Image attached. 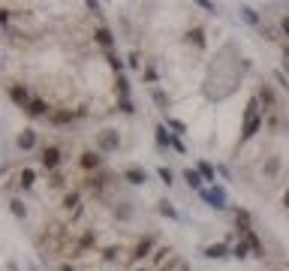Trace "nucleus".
<instances>
[{"mask_svg":"<svg viewBox=\"0 0 289 271\" xmlns=\"http://www.w3.org/2000/svg\"><path fill=\"white\" fill-rule=\"evenodd\" d=\"M262 127V109H259V100H250L247 109H244V124H241V142H250Z\"/></svg>","mask_w":289,"mask_h":271,"instance_id":"obj_1","label":"nucleus"},{"mask_svg":"<svg viewBox=\"0 0 289 271\" xmlns=\"http://www.w3.org/2000/svg\"><path fill=\"white\" fill-rule=\"evenodd\" d=\"M93 142H97V151H100V154H115V151L121 148V136H118V130H100Z\"/></svg>","mask_w":289,"mask_h":271,"instance_id":"obj_2","label":"nucleus"},{"mask_svg":"<svg viewBox=\"0 0 289 271\" xmlns=\"http://www.w3.org/2000/svg\"><path fill=\"white\" fill-rule=\"evenodd\" d=\"M199 196H202L214 211H223V208H226V193H223V187H220V184H211L208 190H199Z\"/></svg>","mask_w":289,"mask_h":271,"instance_id":"obj_3","label":"nucleus"},{"mask_svg":"<svg viewBox=\"0 0 289 271\" xmlns=\"http://www.w3.org/2000/svg\"><path fill=\"white\" fill-rule=\"evenodd\" d=\"M39 163L45 166V172H54L60 163H63V154H60V148H54V145H48L42 154H39Z\"/></svg>","mask_w":289,"mask_h":271,"instance_id":"obj_4","label":"nucleus"},{"mask_svg":"<svg viewBox=\"0 0 289 271\" xmlns=\"http://www.w3.org/2000/svg\"><path fill=\"white\" fill-rule=\"evenodd\" d=\"M9 100L18 106V109H27L33 100H30V94H27V84H9Z\"/></svg>","mask_w":289,"mask_h":271,"instance_id":"obj_5","label":"nucleus"},{"mask_svg":"<svg viewBox=\"0 0 289 271\" xmlns=\"http://www.w3.org/2000/svg\"><path fill=\"white\" fill-rule=\"evenodd\" d=\"M15 145L21 148V151H33L36 148V130H30V127H24L18 136H15Z\"/></svg>","mask_w":289,"mask_h":271,"instance_id":"obj_6","label":"nucleus"},{"mask_svg":"<svg viewBox=\"0 0 289 271\" xmlns=\"http://www.w3.org/2000/svg\"><path fill=\"white\" fill-rule=\"evenodd\" d=\"M78 163H81L84 172H97V169L103 166V157H100V151H84V154L78 157Z\"/></svg>","mask_w":289,"mask_h":271,"instance_id":"obj_7","label":"nucleus"},{"mask_svg":"<svg viewBox=\"0 0 289 271\" xmlns=\"http://www.w3.org/2000/svg\"><path fill=\"white\" fill-rule=\"evenodd\" d=\"M124 181L133 184V187H139V184L148 181V172H145L142 166H127V169H124Z\"/></svg>","mask_w":289,"mask_h":271,"instance_id":"obj_8","label":"nucleus"},{"mask_svg":"<svg viewBox=\"0 0 289 271\" xmlns=\"http://www.w3.org/2000/svg\"><path fill=\"white\" fill-rule=\"evenodd\" d=\"M24 112H27L30 118H45V115H51L54 109H51V106H48L45 100H33V103H30V106H27Z\"/></svg>","mask_w":289,"mask_h":271,"instance_id":"obj_9","label":"nucleus"},{"mask_svg":"<svg viewBox=\"0 0 289 271\" xmlns=\"http://www.w3.org/2000/svg\"><path fill=\"white\" fill-rule=\"evenodd\" d=\"M75 115H78V112H72V109H54V112L48 115V121L60 127V124H72V121H75Z\"/></svg>","mask_w":289,"mask_h":271,"instance_id":"obj_10","label":"nucleus"},{"mask_svg":"<svg viewBox=\"0 0 289 271\" xmlns=\"http://www.w3.org/2000/svg\"><path fill=\"white\" fill-rule=\"evenodd\" d=\"M262 175H265L268 181H277V175H280V157H268V160L262 163Z\"/></svg>","mask_w":289,"mask_h":271,"instance_id":"obj_11","label":"nucleus"},{"mask_svg":"<svg viewBox=\"0 0 289 271\" xmlns=\"http://www.w3.org/2000/svg\"><path fill=\"white\" fill-rule=\"evenodd\" d=\"M93 42H100L103 48H112V45H115V36H112L109 27H97V30H93Z\"/></svg>","mask_w":289,"mask_h":271,"instance_id":"obj_12","label":"nucleus"},{"mask_svg":"<svg viewBox=\"0 0 289 271\" xmlns=\"http://www.w3.org/2000/svg\"><path fill=\"white\" fill-rule=\"evenodd\" d=\"M154 133H157V145H160V148H169V145L175 142V136L169 133V127H166V124H157V127H154Z\"/></svg>","mask_w":289,"mask_h":271,"instance_id":"obj_13","label":"nucleus"},{"mask_svg":"<svg viewBox=\"0 0 289 271\" xmlns=\"http://www.w3.org/2000/svg\"><path fill=\"white\" fill-rule=\"evenodd\" d=\"M202 253H205V256H208V259H223V256H229V253H232V250H229V247H226V244H208V247H205V250H202Z\"/></svg>","mask_w":289,"mask_h":271,"instance_id":"obj_14","label":"nucleus"},{"mask_svg":"<svg viewBox=\"0 0 289 271\" xmlns=\"http://www.w3.org/2000/svg\"><path fill=\"white\" fill-rule=\"evenodd\" d=\"M184 181H187L193 190H205V187H202V181H205V178L199 175V169H184Z\"/></svg>","mask_w":289,"mask_h":271,"instance_id":"obj_15","label":"nucleus"},{"mask_svg":"<svg viewBox=\"0 0 289 271\" xmlns=\"http://www.w3.org/2000/svg\"><path fill=\"white\" fill-rule=\"evenodd\" d=\"M157 211H160L163 217H169V220H178V217H181V214H178V208H175L169 199H160V202H157Z\"/></svg>","mask_w":289,"mask_h":271,"instance_id":"obj_16","label":"nucleus"},{"mask_svg":"<svg viewBox=\"0 0 289 271\" xmlns=\"http://www.w3.org/2000/svg\"><path fill=\"white\" fill-rule=\"evenodd\" d=\"M244 241H247V244H250V250H253V256H259V259H262V256H265V247H262V241H259V238H256V232H253V229H250V232H247V235H244Z\"/></svg>","mask_w":289,"mask_h":271,"instance_id":"obj_17","label":"nucleus"},{"mask_svg":"<svg viewBox=\"0 0 289 271\" xmlns=\"http://www.w3.org/2000/svg\"><path fill=\"white\" fill-rule=\"evenodd\" d=\"M151 247H154V238H151V235L142 238V241L136 244V250H133V259H145V256L151 253Z\"/></svg>","mask_w":289,"mask_h":271,"instance_id":"obj_18","label":"nucleus"},{"mask_svg":"<svg viewBox=\"0 0 289 271\" xmlns=\"http://www.w3.org/2000/svg\"><path fill=\"white\" fill-rule=\"evenodd\" d=\"M187 42H193L196 48H205V30L202 27H190L187 30Z\"/></svg>","mask_w":289,"mask_h":271,"instance_id":"obj_19","label":"nucleus"},{"mask_svg":"<svg viewBox=\"0 0 289 271\" xmlns=\"http://www.w3.org/2000/svg\"><path fill=\"white\" fill-rule=\"evenodd\" d=\"M241 18H244L247 24H253V27H262V21H259V15H256L253 6H241Z\"/></svg>","mask_w":289,"mask_h":271,"instance_id":"obj_20","label":"nucleus"},{"mask_svg":"<svg viewBox=\"0 0 289 271\" xmlns=\"http://www.w3.org/2000/svg\"><path fill=\"white\" fill-rule=\"evenodd\" d=\"M214 172H217V169H214V166H211L208 160H202V163H199V175H202L205 181H211V184L217 181V178H214Z\"/></svg>","mask_w":289,"mask_h":271,"instance_id":"obj_21","label":"nucleus"},{"mask_svg":"<svg viewBox=\"0 0 289 271\" xmlns=\"http://www.w3.org/2000/svg\"><path fill=\"white\" fill-rule=\"evenodd\" d=\"M166 127H172V130H175V136H184V133H187V124H184V121H178V118H169V115H166Z\"/></svg>","mask_w":289,"mask_h":271,"instance_id":"obj_22","label":"nucleus"},{"mask_svg":"<svg viewBox=\"0 0 289 271\" xmlns=\"http://www.w3.org/2000/svg\"><path fill=\"white\" fill-rule=\"evenodd\" d=\"M18 181H21V187H33V181H36V172H33V169H21Z\"/></svg>","mask_w":289,"mask_h":271,"instance_id":"obj_23","label":"nucleus"},{"mask_svg":"<svg viewBox=\"0 0 289 271\" xmlns=\"http://www.w3.org/2000/svg\"><path fill=\"white\" fill-rule=\"evenodd\" d=\"M247 250H250V244H247V241H238V244L232 247V256H235V259H247V256H250Z\"/></svg>","mask_w":289,"mask_h":271,"instance_id":"obj_24","label":"nucleus"},{"mask_svg":"<svg viewBox=\"0 0 289 271\" xmlns=\"http://www.w3.org/2000/svg\"><path fill=\"white\" fill-rule=\"evenodd\" d=\"M154 103H157V106H160L163 112H166V109L172 106V100H169V94H163V91H154Z\"/></svg>","mask_w":289,"mask_h":271,"instance_id":"obj_25","label":"nucleus"},{"mask_svg":"<svg viewBox=\"0 0 289 271\" xmlns=\"http://www.w3.org/2000/svg\"><path fill=\"white\" fill-rule=\"evenodd\" d=\"M157 175H160V181H163L166 187H172V184H175V175H172V169H166V166H160V169H157Z\"/></svg>","mask_w":289,"mask_h":271,"instance_id":"obj_26","label":"nucleus"},{"mask_svg":"<svg viewBox=\"0 0 289 271\" xmlns=\"http://www.w3.org/2000/svg\"><path fill=\"white\" fill-rule=\"evenodd\" d=\"M63 208H66V211H69V208H72V211H78V193H75V190L63 196Z\"/></svg>","mask_w":289,"mask_h":271,"instance_id":"obj_27","label":"nucleus"},{"mask_svg":"<svg viewBox=\"0 0 289 271\" xmlns=\"http://www.w3.org/2000/svg\"><path fill=\"white\" fill-rule=\"evenodd\" d=\"M9 208H12V214H15V217H21V220L27 217V208H24V202H21V199H12V202H9Z\"/></svg>","mask_w":289,"mask_h":271,"instance_id":"obj_28","label":"nucleus"},{"mask_svg":"<svg viewBox=\"0 0 289 271\" xmlns=\"http://www.w3.org/2000/svg\"><path fill=\"white\" fill-rule=\"evenodd\" d=\"M106 60H109V66H112V69H115V72H118V75H121V69H124V60H121V57H118V54H112V51H109V54H106Z\"/></svg>","mask_w":289,"mask_h":271,"instance_id":"obj_29","label":"nucleus"},{"mask_svg":"<svg viewBox=\"0 0 289 271\" xmlns=\"http://www.w3.org/2000/svg\"><path fill=\"white\" fill-rule=\"evenodd\" d=\"M118 94H121V100H130L127 94H130V81L124 78V75H118Z\"/></svg>","mask_w":289,"mask_h":271,"instance_id":"obj_30","label":"nucleus"},{"mask_svg":"<svg viewBox=\"0 0 289 271\" xmlns=\"http://www.w3.org/2000/svg\"><path fill=\"white\" fill-rule=\"evenodd\" d=\"M259 100H262V103H268V106H274V94H271V87H265V84H262V87H259Z\"/></svg>","mask_w":289,"mask_h":271,"instance_id":"obj_31","label":"nucleus"},{"mask_svg":"<svg viewBox=\"0 0 289 271\" xmlns=\"http://www.w3.org/2000/svg\"><path fill=\"white\" fill-rule=\"evenodd\" d=\"M118 106H121V112H127V115H133V112H136V109H133V100H121Z\"/></svg>","mask_w":289,"mask_h":271,"instance_id":"obj_32","label":"nucleus"},{"mask_svg":"<svg viewBox=\"0 0 289 271\" xmlns=\"http://www.w3.org/2000/svg\"><path fill=\"white\" fill-rule=\"evenodd\" d=\"M127 63H130V66H142V60H139V51H130V57H127Z\"/></svg>","mask_w":289,"mask_h":271,"instance_id":"obj_33","label":"nucleus"},{"mask_svg":"<svg viewBox=\"0 0 289 271\" xmlns=\"http://www.w3.org/2000/svg\"><path fill=\"white\" fill-rule=\"evenodd\" d=\"M199 6H202V9H205V12H211V15H214V12H217V6H214V3H208V0H199Z\"/></svg>","mask_w":289,"mask_h":271,"instance_id":"obj_34","label":"nucleus"},{"mask_svg":"<svg viewBox=\"0 0 289 271\" xmlns=\"http://www.w3.org/2000/svg\"><path fill=\"white\" fill-rule=\"evenodd\" d=\"M280 30L286 33V39H289V12H286V15H283V18H280Z\"/></svg>","mask_w":289,"mask_h":271,"instance_id":"obj_35","label":"nucleus"},{"mask_svg":"<svg viewBox=\"0 0 289 271\" xmlns=\"http://www.w3.org/2000/svg\"><path fill=\"white\" fill-rule=\"evenodd\" d=\"M60 184H63V175H60V172H54V175H51V187H60Z\"/></svg>","mask_w":289,"mask_h":271,"instance_id":"obj_36","label":"nucleus"},{"mask_svg":"<svg viewBox=\"0 0 289 271\" xmlns=\"http://www.w3.org/2000/svg\"><path fill=\"white\" fill-rule=\"evenodd\" d=\"M115 214H118V217H124V220H127V217H130V214H133V211H130V208H127V205H124V208H118V211H115Z\"/></svg>","mask_w":289,"mask_h":271,"instance_id":"obj_37","label":"nucleus"},{"mask_svg":"<svg viewBox=\"0 0 289 271\" xmlns=\"http://www.w3.org/2000/svg\"><path fill=\"white\" fill-rule=\"evenodd\" d=\"M118 253H121V250H118V247H109V250H106V253H103V256H106V259H115V256H118Z\"/></svg>","mask_w":289,"mask_h":271,"instance_id":"obj_38","label":"nucleus"},{"mask_svg":"<svg viewBox=\"0 0 289 271\" xmlns=\"http://www.w3.org/2000/svg\"><path fill=\"white\" fill-rule=\"evenodd\" d=\"M166 253H169V247H160V250H157V253H154V259H157V262H160V259H163V256H166Z\"/></svg>","mask_w":289,"mask_h":271,"instance_id":"obj_39","label":"nucleus"},{"mask_svg":"<svg viewBox=\"0 0 289 271\" xmlns=\"http://www.w3.org/2000/svg\"><path fill=\"white\" fill-rule=\"evenodd\" d=\"M274 78L280 81V87H289V84H286V75H283V72H274Z\"/></svg>","mask_w":289,"mask_h":271,"instance_id":"obj_40","label":"nucleus"},{"mask_svg":"<svg viewBox=\"0 0 289 271\" xmlns=\"http://www.w3.org/2000/svg\"><path fill=\"white\" fill-rule=\"evenodd\" d=\"M283 205L289 208V187H286V193H283Z\"/></svg>","mask_w":289,"mask_h":271,"instance_id":"obj_41","label":"nucleus"},{"mask_svg":"<svg viewBox=\"0 0 289 271\" xmlns=\"http://www.w3.org/2000/svg\"><path fill=\"white\" fill-rule=\"evenodd\" d=\"M60 271H75L72 265H60Z\"/></svg>","mask_w":289,"mask_h":271,"instance_id":"obj_42","label":"nucleus"},{"mask_svg":"<svg viewBox=\"0 0 289 271\" xmlns=\"http://www.w3.org/2000/svg\"><path fill=\"white\" fill-rule=\"evenodd\" d=\"M178 271H190V268H187V265H181V268H178Z\"/></svg>","mask_w":289,"mask_h":271,"instance_id":"obj_43","label":"nucleus"},{"mask_svg":"<svg viewBox=\"0 0 289 271\" xmlns=\"http://www.w3.org/2000/svg\"><path fill=\"white\" fill-rule=\"evenodd\" d=\"M136 271H148V268H136Z\"/></svg>","mask_w":289,"mask_h":271,"instance_id":"obj_44","label":"nucleus"},{"mask_svg":"<svg viewBox=\"0 0 289 271\" xmlns=\"http://www.w3.org/2000/svg\"><path fill=\"white\" fill-rule=\"evenodd\" d=\"M160 271H169V268H160Z\"/></svg>","mask_w":289,"mask_h":271,"instance_id":"obj_45","label":"nucleus"}]
</instances>
